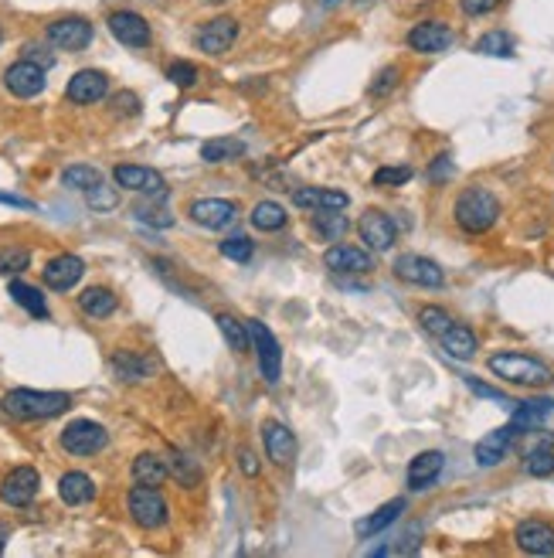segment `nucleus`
Wrapping results in <instances>:
<instances>
[{
  "label": "nucleus",
  "instance_id": "864d4df0",
  "mask_svg": "<svg viewBox=\"0 0 554 558\" xmlns=\"http://www.w3.org/2000/svg\"><path fill=\"white\" fill-rule=\"evenodd\" d=\"M449 174H452V160H449V157H446V154L436 157V164L428 167V178H432V181H446Z\"/></svg>",
  "mask_w": 554,
  "mask_h": 558
},
{
  "label": "nucleus",
  "instance_id": "1a4fd4ad",
  "mask_svg": "<svg viewBox=\"0 0 554 558\" xmlns=\"http://www.w3.org/2000/svg\"><path fill=\"white\" fill-rule=\"evenodd\" d=\"M92 38H96V31L78 14H68V17H58V21L48 25V41H52L55 48H62V52H82V48L92 45Z\"/></svg>",
  "mask_w": 554,
  "mask_h": 558
},
{
  "label": "nucleus",
  "instance_id": "c03bdc74",
  "mask_svg": "<svg viewBox=\"0 0 554 558\" xmlns=\"http://www.w3.org/2000/svg\"><path fill=\"white\" fill-rule=\"evenodd\" d=\"M418 324L426 327L428 334H436V338H438V334L452 324V317L442 310V307H422V313H418Z\"/></svg>",
  "mask_w": 554,
  "mask_h": 558
},
{
  "label": "nucleus",
  "instance_id": "37998d69",
  "mask_svg": "<svg viewBox=\"0 0 554 558\" xmlns=\"http://www.w3.org/2000/svg\"><path fill=\"white\" fill-rule=\"evenodd\" d=\"M374 188H398L412 181V167H378L374 170Z\"/></svg>",
  "mask_w": 554,
  "mask_h": 558
},
{
  "label": "nucleus",
  "instance_id": "f257e3e1",
  "mask_svg": "<svg viewBox=\"0 0 554 558\" xmlns=\"http://www.w3.org/2000/svg\"><path fill=\"white\" fill-rule=\"evenodd\" d=\"M4 412L17 422H35V419H55L72 409L68 391H35V389H14L4 395Z\"/></svg>",
  "mask_w": 554,
  "mask_h": 558
},
{
  "label": "nucleus",
  "instance_id": "f704fd0d",
  "mask_svg": "<svg viewBox=\"0 0 554 558\" xmlns=\"http://www.w3.org/2000/svg\"><path fill=\"white\" fill-rule=\"evenodd\" d=\"M248 218H252V225H256L258 232H279V228H286L289 215H286V208L279 201H258Z\"/></svg>",
  "mask_w": 554,
  "mask_h": 558
},
{
  "label": "nucleus",
  "instance_id": "4d7b16f0",
  "mask_svg": "<svg viewBox=\"0 0 554 558\" xmlns=\"http://www.w3.org/2000/svg\"><path fill=\"white\" fill-rule=\"evenodd\" d=\"M7 538H11V532L0 524V555H4V545H7Z\"/></svg>",
  "mask_w": 554,
  "mask_h": 558
},
{
  "label": "nucleus",
  "instance_id": "7ed1b4c3",
  "mask_svg": "<svg viewBox=\"0 0 554 558\" xmlns=\"http://www.w3.org/2000/svg\"><path fill=\"white\" fill-rule=\"evenodd\" d=\"M500 218V201L487 191V188H466L463 195L456 198V225L469 235L490 232Z\"/></svg>",
  "mask_w": 554,
  "mask_h": 558
},
{
  "label": "nucleus",
  "instance_id": "b1692460",
  "mask_svg": "<svg viewBox=\"0 0 554 558\" xmlns=\"http://www.w3.org/2000/svg\"><path fill=\"white\" fill-rule=\"evenodd\" d=\"M293 205L297 208H330V211H344L350 205V198L344 191H334V188H297L293 191Z\"/></svg>",
  "mask_w": 554,
  "mask_h": 558
},
{
  "label": "nucleus",
  "instance_id": "49530a36",
  "mask_svg": "<svg viewBox=\"0 0 554 558\" xmlns=\"http://www.w3.org/2000/svg\"><path fill=\"white\" fill-rule=\"evenodd\" d=\"M167 78L177 86V89H191L194 82H197V66L194 62H174L167 68Z\"/></svg>",
  "mask_w": 554,
  "mask_h": 558
},
{
  "label": "nucleus",
  "instance_id": "dca6fc26",
  "mask_svg": "<svg viewBox=\"0 0 554 558\" xmlns=\"http://www.w3.org/2000/svg\"><path fill=\"white\" fill-rule=\"evenodd\" d=\"M106 92H109V78H106V72H99V68H82V72H76V76L68 78V86H65L68 103H76V106L99 103Z\"/></svg>",
  "mask_w": 554,
  "mask_h": 558
},
{
  "label": "nucleus",
  "instance_id": "9d476101",
  "mask_svg": "<svg viewBox=\"0 0 554 558\" xmlns=\"http://www.w3.org/2000/svg\"><path fill=\"white\" fill-rule=\"evenodd\" d=\"M116 178V188H126V191H140V195H150L156 201L167 198V181L156 174L154 167H140V164H119L113 170Z\"/></svg>",
  "mask_w": 554,
  "mask_h": 558
},
{
  "label": "nucleus",
  "instance_id": "7c9ffc66",
  "mask_svg": "<svg viewBox=\"0 0 554 558\" xmlns=\"http://www.w3.org/2000/svg\"><path fill=\"white\" fill-rule=\"evenodd\" d=\"M7 293H11L14 303H17V307H25L31 317H38V320H48V303H45V297H41L38 286L21 283V279H11Z\"/></svg>",
  "mask_w": 554,
  "mask_h": 558
},
{
  "label": "nucleus",
  "instance_id": "a878e982",
  "mask_svg": "<svg viewBox=\"0 0 554 558\" xmlns=\"http://www.w3.org/2000/svg\"><path fill=\"white\" fill-rule=\"evenodd\" d=\"M58 497H62L68 507H82L96 497V483H92L89 473L72 470V473H65L62 481H58Z\"/></svg>",
  "mask_w": 554,
  "mask_h": 558
},
{
  "label": "nucleus",
  "instance_id": "79ce46f5",
  "mask_svg": "<svg viewBox=\"0 0 554 558\" xmlns=\"http://www.w3.org/2000/svg\"><path fill=\"white\" fill-rule=\"evenodd\" d=\"M86 201H89L92 211H113L119 205V195H116V188L96 184V188H89V191H86Z\"/></svg>",
  "mask_w": 554,
  "mask_h": 558
},
{
  "label": "nucleus",
  "instance_id": "5701e85b",
  "mask_svg": "<svg viewBox=\"0 0 554 558\" xmlns=\"http://www.w3.org/2000/svg\"><path fill=\"white\" fill-rule=\"evenodd\" d=\"M446 467V456L438 453V450H426V453H418L408 463V491H428L432 483L438 481V473Z\"/></svg>",
  "mask_w": 554,
  "mask_h": 558
},
{
  "label": "nucleus",
  "instance_id": "c756f323",
  "mask_svg": "<svg viewBox=\"0 0 554 558\" xmlns=\"http://www.w3.org/2000/svg\"><path fill=\"white\" fill-rule=\"evenodd\" d=\"M401 511H405V501H388V504H381L378 511H374L371 518H364V521H358V534L361 538H371V534H381L385 528H391L395 521L401 518Z\"/></svg>",
  "mask_w": 554,
  "mask_h": 558
},
{
  "label": "nucleus",
  "instance_id": "ea45409f",
  "mask_svg": "<svg viewBox=\"0 0 554 558\" xmlns=\"http://www.w3.org/2000/svg\"><path fill=\"white\" fill-rule=\"evenodd\" d=\"M31 262V252L21 246H4L0 249V276H17L27 269Z\"/></svg>",
  "mask_w": 554,
  "mask_h": 558
},
{
  "label": "nucleus",
  "instance_id": "3c124183",
  "mask_svg": "<svg viewBox=\"0 0 554 558\" xmlns=\"http://www.w3.org/2000/svg\"><path fill=\"white\" fill-rule=\"evenodd\" d=\"M463 378H466V385H469V389L477 391V395H483V399H493V402H507V405H514V402H510V399H507V395H503V391L490 389V385H483V381H477V378H473V375H463Z\"/></svg>",
  "mask_w": 554,
  "mask_h": 558
},
{
  "label": "nucleus",
  "instance_id": "e433bc0d",
  "mask_svg": "<svg viewBox=\"0 0 554 558\" xmlns=\"http://www.w3.org/2000/svg\"><path fill=\"white\" fill-rule=\"evenodd\" d=\"M479 55H490V58H510L514 55V38L507 31H487L483 38L477 41Z\"/></svg>",
  "mask_w": 554,
  "mask_h": 558
},
{
  "label": "nucleus",
  "instance_id": "5fc2aeb1",
  "mask_svg": "<svg viewBox=\"0 0 554 558\" xmlns=\"http://www.w3.org/2000/svg\"><path fill=\"white\" fill-rule=\"evenodd\" d=\"M238 467H242L246 477H256V473H258V456L252 453V450H238Z\"/></svg>",
  "mask_w": 554,
  "mask_h": 558
},
{
  "label": "nucleus",
  "instance_id": "393cba45",
  "mask_svg": "<svg viewBox=\"0 0 554 558\" xmlns=\"http://www.w3.org/2000/svg\"><path fill=\"white\" fill-rule=\"evenodd\" d=\"M438 344H442V350H446L449 358H456V361H469L479 348L477 334H473L466 324H456V320L438 334Z\"/></svg>",
  "mask_w": 554,
  "mask_h": 558
},
{
  "label": "nucleus",
  "instance_id": "39448f33",
  "mask_svg": "<svg viewBox=\"0 0 554 558\" xmlns=\"http://www.w3.org/2000/svg\"><path fill=\"white\" fill-rule=\"evenodd\" d=\"M248 334H252V348L258 358V371L266 378V385H279L283 378V348L262 320H248Z\"/></svg>",
  "mask_w": 554,
  "mask_h": 558
},
{
  "label": "nucleus",
  "instance_id": "6e6552de",
  "mask_svg": "<svg viewBox=\"0 0 554 558\" xmlns=\"http://www.w3.org/2000/svg\"><path fill=\"white\" fill-rule=\"evenodd\" d=\"M4 86H7V92L17 96V99H35V96H41L45 86H48L45 66L31 62V58H21V62L7 66V72H4Z\"/></svg>",
  "mask_w": 554,
  "mask_h": 558
},
{
  "label": "nucleus",
  "instance_id": "a18cd8bd",
  "mask_svg": "<svg viewBox=\"0 0 554 558\" xmlns=\"http://www.w3.org/2000/svg\"><path fill=\"white\" fill-rule=\"evenodd\" d=\"M398 78H401L398 66L381 68V72H378V78L371 82V89H368V92H371V99H381V96H388V92L398 86Z\"/></svg>",
  "mask_w": 554,
  "mask_h": 558
},
{
  "label": "nucleus",
  "instance_id": "6e6d98bb",
  "mask_svg": "<svg viewBox=\"0 0 554 558\" xmlns=\"http://www.w3.org/2000/svg\"><path fill=\"white\" fill-rule=\"evenodd\" d=\"M0 201H4V205H14V208H35L31 201H25V198H17V195H0Z\"/></svg>",
  "mask_w": 554,
  "mask_h": 558
},
{
  "label": "nucleus",
  "instance_id": "72a5a7b5",
  "mask_svg": "<svg viewBox=\"0 0 554 558\" xmlns=\"http://www.w3.org/2000/svg\"><path fill=\"white\" fill-rule=\"evenodd\" d=\"M242 154H246V143L235 140V137H215L201 147V160H207V164H228Z\"/></svg>",
  "mask_w": 554,
  "mask_h": 558
},
{
  "label": "nucleus",
  "instance_id": "ddd939ff",
  "mask_svg": "<svg viewBox=\"0 0 554 558\" xmlns=\"http://www.w3.org/2000/svg\"><path fill=\"white\" fill-rule=\"evenodd\" d=\"M109 35L119 41V45H126V48H146L150 38H154V31L146 25V17H140L136 11H116L109 14Z\"/></svg>",
  "mask_w": 554,
  "mask_h": 558
},
{
  "label": "nucleus",
  "instance_id": "9b49d317",
  "mask_svg": "<svg viewBox=\"0 0 554 558\" xmlns=\"http://www.w3.org/2000/svg\"><path fill=\"white\" fill-rule=\"evenodd\" d=\"M358 232H361V242L371 252H388V249L395 246V238H398V228H395V221L391 215L378 208H368L358 221Z\"/></svg>",
  "mask_w": 554,
  "mask_h": 558
},
{
  "label": "nucleus",
  "instance_id": "bf43d9fd",
  "mask_svg": "<svg viewBox=\"0 0 554 558\" xmlns=\"http://www.w3.org/2000/svg\"><path fill=\"white\" fill-rule=\"evenodd\" d=\"M0 41H4V31H0Z\"/></svg>",
  "mask_w": 554,
  "mask_h": 558
},
{
  "label": "nucleus",
  "instance_id": "f8f14e48",
  "mask_svg": "<svg viewBox=\"0 0 554 558\" xmlns=\"http://www.w3.org/2000/svg\"><path fill=\"white\" fill-rule=\"evenodd\" d=\"M38 487H41L38 470L17 467L4 477V483H0V501H4L7 507H27L35 497H38Z\"/></svg>",
  "mask_w": 554,
  "mask_h": 558
},
{
  "label": "nucleus",
  "instance_id": "6ab92c4d",
  "mask_svg": "<svg viewBox=\"0 0 554 558\" xmlns=\"http://www.w3.org/2000/svg\"><path fill=\"white\" fill-rule=\"evenodd\" d=\"M517 436H520V429H517L514 422L487 432V436L477 442V450H473L479 467H497V463H503V456L510 453V446L517 442Z\"/></svg>",
  "mask_w": 554,
  "mask_h": 558
},
{
  "label": "nucleus",
  "instance_id": "4c0bfd02",
  "mask_svg": "<svg viewBox=\"0 0 554 558\" xmlns=\"http://www.w3.org/2000/svg\"><path fill=\"white\" fill-rule=\"evenodd\" d=\"M62 181H65V188L89 191V188H96V184H103V174H99L96 167H89V164H72V167H65Z\"/></svg>",
  "mask_w": 554,
  "mask_h": 558
},
{
  "label": "nucleus",
  "instance_id": "2f4dec72",
  "mask_svg": "<svg viewBox=\"0 0 554 558\" xmlns=\"http://www.w3.org/2000/svg\"><path fill=\"white\" fill-rule=\"evenodd\" d=\"M554 412V399H530V402H520L514 409V419H510V422H514L517 429H520V432H524V429H534V426H541L544 419L551 416Z\"/></svg>",
  "mask_w": 554,
  "mask_h": 558
},
{
  "label": "nucleus",
  "instance_id": "423d86ee",
  "mask_svg": "<svg viewBox=\"0 0 554 558\" xmlns=\"http://www.w3.org/2000/svg\"><path fill=\"white\" fill-rule=\"evenodd\" d=\"M106 442H109L106 426L92 422V419H76V422H68V426L62 429V450L72 456L99 453V450H106Z\"/></svg>",
  "mask_w": 554,
  "mask_h": 558
},
{
  "label": "nucleus",
  "instance_id": "aec40b11",
  "mask_svg": "<svg viewBox=\"0 0 554 558\" xmlns=\"http://www.w3.org/2000/svg\"><path fill=\"white\" fill-rule=\"evenodd\" d=\"M238 38V21L235 17H215L197 31V48L205 55H225Z\"/></svg>",
  "mask_w": 554,
  "mask_h": 558
},
{
  "label": "nucleus",
  "instance_id": "58836bf2",
  "mask_svg": "<svg viewBox=\"0 0 554 558\" xmlns=\"http://www.w3.org/2000/svg\"><path fill=\"white\" fill-rule=\"evenodd\" d=\"M524 473H530V477H551L554 473V446L528 450V456H524Z\"/></svg>",
  "mask_w": 554,
  "mask_h": 558
},
{
  "label": "nucleus",
  "instance_id": "2eb2a0df",
  "mask_svg": "<svg viewBox=\"0 0 554 558\" xmlns=\"http://www.w3.org/2000/svg\"><path fill=\"white\" fill-rule=\"evenodd\" d=\"M452 41H456V35H452V27L442 25V21H418V25L408 31V48L418 55L446 52V48H452Z\"/></svg>",
  "mask_w": 554,
  "mask_h": 558
},
{
  "label": "nucleus",
  "instance_id": "4be33fe9",
  "mask_svg": "<svg viewBox=\"0 0 554 558\" xmlns=\"http://www.w3.org/2000/svg\"><path fill=\"white\" fill-rule=\"evenodd\" d=\"M327 269H334V273H371L374 269V259L371 252H364L358 246H344V242H334V246L327 249Z\"/></svg>",
  "mask_w": 554,
  "mask_h": 558
},
{
  "label": "nucleus",
  "instance_id": "c85d7f7f",
  "mask_svg": "<svg viewBox=\"0 0 554 558\" xmlns=\"http://www.w3.org/2000/svg\"><path fill=\"white\" fill-rule=\"evenodd\" d=\"M313 232L320 235L323 242H340V238L350 232V218L344 211L320 208V211H313Z\"/></svg>",
  "mask_w": 554,
  "mask_h": 558
},
{
  "label": "nucleus",
  "instance_id": "bb28decb",
  "mask_svg": "<svg viewBox=\"0 0 554 558\" xmlns=\"http://www.w3.org/2000/svg\"><path fill=\"white\" fill-rule=\"evenodd\" d=\"M119 299L113 289H106V286H89V289H82V297H78V310L92 317V320H103L109 313H116Z\"/></svg>",
  "mask_w": 554,
  "mask_h": 558
},
{
  "label": "nucleus",
  "instance_id": "8fccbe9b",
  "mask_svg": "<svg viewBox=\"0 0 554 558\" xmlns=\"http://www.w3.org/2000/svg\"><path fill=\"white\" fill-rule=\"evenodd\" d=\"M500 4L503 0H459V11H463L466 17H487V14H493Z\"/></svg>",
  "mask_w": 554,
  "mask_h": 558
},
{
  "label": "nucleus",
  "instance_id": "cd10ccee",
  "mask_svg": "<svg viewBox=\"0 0 554 558\" xmlns=\"http://www.w3.org/2000/svg\"><path fill=\"white\" fill-rule=\"evenodd\" d=\"M113 371H116L119 381L136 385V381H143V378L154 371V364L146 361L143 354H136V350H116L113 354Z\"/></svg>",
  "mask_w": 554,
  "mask_h": 558
},
{
  "label": "nucleus",
  "instance_id": "de8ad7c7",
  "mask_svg": "<svg viewBox=\"0 0 554 558\" xmlns=\"http://www.w3.org/2000/svg\"><path fill=\"white\" fill-rule=\"evenodd\" d=\"M170 470L181 477L184 487H194V483H197V477H201V470L194 467V463L184 453H170Z\"/></svg>",
  "mask_w": 554,
  "mask_h": 558
},
{
  "label": "nucleus",
  "instance_id": "412c9836",
  "mask_svg": "<svg viewBox=\"0 0 554 558\" xmlns=\"http://www.w3.org/2000/svg\"><path fill=\"white\" fill-rule=\"evenodd\" d=\"M41 276H45V286H48V289L65 293V289H72V286L86 276V262L78 259V256H72V252H62V256H55V259L41 269Z\"/></svg>",
  "mask_w": 554,
  "mask_h": 558
},
{
  "label": "nucleus",
  "instance_id": "a19ab883",
  "mask_svg": "<svg viewBox=\"0 0 554 558\" xmlns=\"http://www.w3.org/2000/svg\"><path fill=\"white\" fill-rule=\"evenodd\" d=\"M218 249H221V256H225V259H232V262H248V259H252V252H256V246L248 242L246 235H228Z\"/></svg>",
  "mask_w": 554,
  "mask_h": 558
},
{
  "label": "nucleus",
  "instance_id": "603ef678",
  "mask_svg": "<svg viewBox=\"0 0 554 558\" xmlns=\"http://www.w3.org/2000/svg\"><path fill=\"white\" fill-rule=\"evenodd\" d=\"M113 106H116L119 117H136V113H140V99H136L133 92H119L116 99H113Z\"/></svg>",
  "mask_w": 554,
  "mask_h": 558
},
{
  "label": "nucleus",
  "instance_id": "473e14b6",
  "mask_svg": "<svg viewBox=\"0 0 554 558\" xmlns=\"http://www.w3.org/2000/svg\"><path fill=\"white\" fill-rule=\"evenodd\" d=\"M167 473L170 467L156 453H140L133 460V481L136 483H154V487H160V483L167 481Z\"/></svg>",
  "mask_w": 554,
  "mask_h": 558
},
{
  "label": "nucleus",
  "instance_id": "4468645a",
  "mask_svg": "<svg viewBox=\"0 0 554 558\" xmlns=\"http://www.w3.org/2000/svg\"><path fill=\"white\" fill-rule=\"evenodd\" d=\"M187 215H191L194 225L218 232V228L235 225V218H238V205H235V201H225V198H201V201H194L191 208H187Z\"/></svg>",
  "mask_w": 554,
  "mask_h": 558
},
{
  "label": "nucleus",
  "instance_id": "09e8293b",
  "mask_svg": "<svg viewBox=\"0 0 554 558\" xmlns=\"http://www.w3.org/2000/svg\"><path fill=\"white\" fill-rule=\"evenodd\" d=\"M133 215L140 221H146V225H154V228H170L174 225V215H167L164 208H154V205H136Z\"/></svg>",
  "mask_w": 554,
  "mask_h": 558
},
{
  "label": "nucleus",
  "instance_id": "0eeeda50",
  "mask_svg": "<svg viewBox=\"0 0 554 558\" xmlns=\"http://www.w3.org/2000/svg\"><path fill=\"white\" fill-rule=\"evenodd\" d=\"M395 276H398L401 283H412V286H422V289H438V286L446 283V273H442V266L436 259H426V256H415V252H405L395 259Z\"/></svg>",
  "mask_w": 554,
  "mask_h": 558
},
{
  "label": "nucleus",
  "instance_id": "f3484780",
  "mask_svg": "<svg viewBox=\"0 0 554 558\" xmlns=\"http://www.w3.org/2000/svg\"><path fill=\"white\" fill-rule=\"evenodd\" d=\"M514 542L528 555H554V524L541 518H528L517 524Z\"/></svg>",
  "mask_w": 554,
  "mask_h": 558
},
{
  "label": "nucleus",
  "instance_id": "13d9d810",
  "mask_svg": "<svg viewBox=\"0 0 554 558\" xmlns=\"http://www.w3.org/2000/svg\"><path fill=\"white\" fill-rule=\"evenodd\" d=\"M323 4H330V7H334V4H340V0H323Z\"/></svg>",
  "mask_w": 554,
  "mask_h": 558
},
{
  "label": "nucleus",
  "instance_id": "a211bd4d",
  "mask_svg": "<svg viewBox=\"0 0 554 558\" xmlns=\"http://www.w3.org/2000/svg\"><path fill=\"white\" fill-rule=\"evenodd\" d=\"M262 442H266V453H269V460L276 467H289L297 460V436L283 422L266 419L262 422Z\"/></svg>",
  "mask_w": 554,
  "mask_h": 558
},
{
  "label": "nucleus",
  "instance_id": "c9c22d12",
  "mask_svg": "<svg viewBox=\"0 0 554 558\" xmlns=\"http://www.w3.org/2000/svg\"><path fill=\"white\" fill-rule=\"evenodd\" d=\"M215 324H218V330L225 334V340H228V348L235 350V354H246L248 344H252V334H248V324H242V320H235L232 313H218L215 317Z\"/></svg>",
  "mask_w": 554,
  "mask_h": 558
},
{
  "label": "nucleus",
  "instance_id": "20e7f679",
  "mask_svg": "<svg viewBox=\"0 0 554 558\" xmlns=\"http://www.w3.org/2000/svg\"><path fill=\"white\" fill-rule=\"evenodd\" d=\"M126 507H129V518L136 521L140 528L146 532H154L160 524H167V501H164V493L156 491L154 483H136L126 497Z\"/></svg>",
  "mask_w": 554,
  "mask_h": 558
},
{
  "label": "nucleus",
  "instance_id": "f03ea898",
  "mask_svg": "<svg viewBox=\"0 0 554 558\" xmlns=\"http://www.w3.org/2000/svg\"><path fill=\"white\" fill-rule=\"evenodd\" d=\"M490 371L510 385H520V389H544L551 385V368L530 354H517V350H500L490 358Z\"/></svg>",
  "mask_w": 554,
  "mask_h": 558
}]
</instances>
